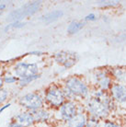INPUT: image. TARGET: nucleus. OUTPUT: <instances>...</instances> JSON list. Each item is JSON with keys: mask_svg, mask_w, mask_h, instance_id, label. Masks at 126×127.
Instances as JSON below:
<instances>
[{"mask_svg": "<svg viewBox=\"0 0 126 127\" xmlns=\"http://www.w3.org/2000/svg\"><path fill=\"white\" fill-rule=\"evenodd\" d=\"M87 121L88 116L83 112H78L75 117L67 122V125L68 127H86Z\"/></svg>", "mask_w": 126, "mask_h": 127, "instance_id": "obj_11", "label": "nucleus"}, {"mask_svg": "<svg viewBox=\"0 0 126 127\" xmlns=\"http://www.w3.org/2000/svg\"><path fill=\"white\" fill-rule=\"evenodd\" d=\"M6 97H7V92L5 89H0V104L6 100Z\"/></svg>", "mask_w": 126, "mask_h": 127, "instance_id": "obj_23", "label": "nucleus"}, {"mask_svg": "<svg viewBox=\"0 0 126 127\" xmlns=\"http://www.w3.org/2000/svg\"><path fill=\"white\" fill-rule=\"evenodd\" d=\"M63 15V11H61V10H54V11L49 12L46 15L41 17V20L46 23H51L53 22V21H54V20H57V19H59V18H61Z\"/></svg>", "mask_w": 126, "mask_h": 127, "instance_id": "obj_15", "label": "nucleus"}, {"mask_svg": "<svg viewBox=\"0 0 126 127\" xmlns=\"http://www.w3.org/2000/svg\"><path fill=\"white\" fill-rule=\"evenodd\" d=\"M17 80H18V78H17V77H15V76H6V77H5V79H4V81H5V82H6V83H8V84H11V83L16 82Z\"/></svg>", "mask_w": 126, "mask_h": 127, "instance_id": "obj_24", "label": "nucleus"}, {"mask_svg": "<svg viewBox=\"0 0 126 127\" xmlns=\"http://www.w3.org/2000/svg\"><path fill=\"white\" fill-rule=\"evenodd\" d=\"M8 127H24V126H22L21 124H18V123H12V124H10L8 125Z\"/></svg>", "mask_w": 126, "mask_h": 127, "instance_id": "obj_25", "label": "nucleus"}, {"mask_svg": "<svg viewBox=\"0 0 126 127\" xmlns=\"http://www.w3.org/2000/svg\"><path fill=\"white\" fill-rule=\"evenodd\" d=\"M39 66L37 64L19 63L15 66V73L20 78L39 75Z\"/></svg>", "mask_w": 126, "mask_h": 127, "instance_id": "obj_7", "label": "nucleus"}, {"mask_svg": "<svg viewBox=\"0 0 126 127\" xmlns=\"http://www.w3.org/2000/svg\"><path fill=\"white\" fill-rule=\"evenodd\" d=\"M101 127H123V126L122 124L116 123V122H113V121H111V120L107 119V120H105V121L102 122Z\"/></svg>", "mask_w": 126, "mask_h": 127, "instance_id": "obj_20", "label": "nucleus"}, {"mask_svg": "<svg viewBox=\"0 0 126 127\" xmlns=\"http://www.w3.org/2000/svg\"><path fill=\"white\" fill-rule=\"evenodd\" d=\"M5 5H4V4H2V5H0V9L2 10V9H4V8H5Z\"/></svg>", "mask_w": 126, "mask_h": 127, "instance_id": "obj_28", "label": "nucleus"}, {"mask_svg": "<svg viewBox=\"0 0 126 127\" xmlns=\"http://www.w3.org/2000/svg\"><path fill=\"white\" fill-rule=\"evenodd\" d=\"M65 96L63 90L57 86H51L45 93V101L54 108H60L64 103Z\"/></svg>", "mask_w": 126, "mask_h": 127, "instance_id": "obj_4", "label": "nucleus"}, {"mask_svg": "<svg viewBox=\"0 0 126 127\" xmlns=\"http://www.w3.org/2000/svg\"><path fill=\"white\" fill-rule=\"evenodd\" d=\"M102 122L101 120L98 119L93 116H88V121H87V126L86 127H101Z\"/></svg>", "mask_w": 126, "mask_h": 127, "instance_id": "obj_17", "label": "nucleus"}, {"mask_svg": "<svg viewBox=\"0 0 126 127\" xmlns=\"http://www.w3.org/2000/svg\"><path fill=\"white\" fill-rule=\"evenodd\" d=\"M84 26H85V22H83V21H78V20H74V21H72V22L68 25L66 31H67V32L71 35L76 34V33L80 32V31L84 28Z\"/></svg>", "mask_w": 126, "mask_h": 127, "instance_id": "obj_16", "label": "nucleus"}, {"mask_svg": "<svg viewBox=\"0 0 126 127\" xmlns=\"http://www.w3.org/2000/svg\"><path fill=\"white\" fill-rule=\"evenodd\" d=\"M110 74L114 82L122 83V84H124L126 82V71L123 68H112L110 70Z\"/></svg>", "mask_w": 126, "mask_h": 127, "instance_id": "obj_13", "label": "nucleus"}, {"mask_svg": "<svg viewBox=\"0 0 126 127\" xmlns=\"http://www.w3.org/2000/svg\"><path fill=\"white\" fill-rule=\"evenodd\" d=\"M40 77V75H36V76H29V77H25V78H20L19 79V85L20 86H26L30 84L31 82L34 81V80L38 79Z\"/></svg>", "mask_w": 126, "mask_h": 127, "instance_id": "obj_19", "label": "nucleus"}, {"mask_svg": "<svg viewBox=\"0 0 126 127\" xmlns=\"http://www.w3.org/2000/svg\"><path fill=\"white\" fill-rule=\"evenodd\" d=\"M31 113L33 116L34 122H45L49 119V113H48V111H46L45 110H42V109L32 111Z\"/></svg>", "mask_w": 126, "mask_h": 127, "instance_id": "obj_14", "label": "nucleus"}, {"mask_svg": "<svg viewBox=\"0 0 126 127\" xmlns=\"http://www.w3.org/2000/svg\"><path fill=\"white\" fill-rule=\"evenodd\" d=\"M93 82L97 89L109 91L114 83L110 70L98 69L93 75Z\"/></svg>", "mask_w": 126, "mask_h": 127, "instance_id": "obj_3", "label": "nucleus"}, {"mask_svg": "<svg viewBox=\"0 0 126 127\" xmlns=\"http://www.w3.org/2000/svg\"><path fill=\"white\" fill-rule=\"evenodd\" d=\"M24 25H25V23L19 22V21H15L14 23H11V24H9V25L6 26V29H5V31L10 30L11 28H21V27H23Z\"/></svg>", "mask_w": 126, "mask_h": 127, "instance_id": "obj_21", "label": "nucleus"}, {"mask_svg": "<svg viewBox=\"0 0 126 127\" xmlns=\"http://www.w3.org/2000/svg\"><path fill=\"white\" fill-rule=\"evenodd\" d=\"M9 106H10V103H8V104H6V105H5V106H3V107H2V108L0 109V113H1V112H2V111H3L4 110H5V109L8 108V107H9Z\"/></svg>", "mask_w": 126, "mask_h": 127, "instance_id": "obj_26", "label": "nucleus"}, {"mask_svg": "<svg viewBox=\"0 0 126 127\" xmlns=\"http://www.w3.org/2000/svg\"><path fill=\"white\" fill-rule=\"evenodd\" d=\"M97 19H98V17L95 13H89L88 15L85 17L86 21H95V20H97Z\"/></svg>", "mask_w": 126, "mask_h": 127, "instance_id": "obj_22", "label": "nucleus"}, {"mask_svg": "<svg viewBox=\"0 0 126 127\" xmlns=\"http://www.w3.org/2000/svg\"><path fill=\"white\" fill-rule=\"evenodd\" d=\"M41 1H35V2H32V3L25 4L21 7H19L17 10H14L13 12L10 13L8 19L19 21V19H23L25 17L31 16V15L38 11L40 6H41Z\"/></svg>", "mask_w": 126, "mask_h": 127, "instance_id": "obj_5", "label": "nucleus"}, {"mask_svg": "<svg viewBox=\"0 0 126 127\" xmlns=\"http://www.w3.org/2000/svg\"><path fill=\"white\" fill-rule=\"evenodd\" d=\"M111 98L115 103H126V85L122 83L114 82L109 90Z\"/></svg>", "mask_w": 126, "mask_h": 127, "instance_id": "obj_9", "label": "nucleus"}, {"mask_svg": "<svg viewBox=\"0 0 126 127\" xmlns=\"http://www.w3.org/2000/svg\"><path fill=\"white\" fill-rule=\"evenodd\" d=\"M19 104L32 111L42 108L43 99L37 93H29L20 98Z\"/></svg>", "mask_w": 126, "mask_h": 127, "instance_id": "obj_6", "label": "nucleus"}, {"mask_svg": "<svg viewBox=\"0 0 126 127\" xmlns=\"http://www.w3.org/2000/svg\"><path fill=\"white\" fill-rule=\"evenodd\" d=\"M16 120L18 124H21L22 126L24 127L31 126L34 123V119H33L32 114L31 113V111L30 112H22V113H19V115L16 116Z\"/></svg>", "mask_w": 126, "mask_h": 127, "instance_id": "obj_12", "label": "nucleus"}, {"mask_svg": "<svg viewBox=\"0 0 126 127\" xmlns=\"http://www.w3.org/2000/svg\"><path fill=\"white\" fill-rule=\"evenodd\" d=\"M41 54H42L41 52H39V51L37 52V51H36V52H32V53H31L30 54H34V55H41Z\"/></svg>", "mask_w": 126, "mask_h": 127, "instance_id": "obj_27", "label": "nucleus"}, {"mask_svg": "<svg viewBox=\"0 0 126 127\" xmlns=\"http://www.w3.org/2000/svg\"><path fill=\"white\" fill-rule=\"evenodd\" d=\"M115 106L116 103L111 98L109 91L96 89L87 99L85 109L89 116L105 121L113 111Z\"/></svg>", "mask_w": 126, "mask_h": 127, "instance_id": "obj_1", "label": "nucleus"}, {"mask_svg": "<svg viewBox=\"0 0 126 127\" xmlns=\"http://www.w3.org/2000/svg\"><path fill=\"white\" fill-rule=\"evenodd\" d=\"M120 4L119 1H111V0H105V1H98L97 5L101 7H114Z\"/></svg>", "mask_w": 126, "mask_h": 127, "instance_id": "obj_18", "label": "nucleus"}, {"mask_svg": "<svg viewBox=\"0 0 126 127\" xmlns=\"http://www.w3.org/2000/svg\"><path fill=\"white\" fill-rule=\"evenodd\" d=\"M78 112V107L74 100L65 101L60 107V117L64 122L70 121Z\"/></svg>", "mask_w": 126, "mask_h": 127, "instance_id": "obj_10", "label": "nucleus"}, {"mask_svg": "<svg viewBox=\"0 0 126 127\" xmlns=\"http://www.w3.org/2000/svg\"><path fill=\"white\" fill-rule=\"evenodd\" d=\"M63 93L65 98H69L71 100L76 98L87 100L91 96V91L88 84H86L81 78L76 76H71L66 79Z\"/></svg>", "mask_w": 126, "mask_h": 127, "instance_id": "obj_2", "label": "nucleus"}, {"mask_svg": "<svg viewBox=\"0 0 126 127\" xmlns=\"http://www.w3.org/2000/svg\"><path fill=\"white\" fill-rule=\"evenodd\" d=\"M2 85H3V79H2L1 77H0V88L2 87Z\"/></svg>", "mask_w": 126, "mask_h": 127, "instance_id": "obj_29", "label": "nucleus"}, {"mask_svg": "<svg viewBox=\"0 0 126 127\" xmlns=\"http://www.w3.org/2000/svg\"><path fill=\"white\" fill-rule=\"evenodd\" d=\"M54 61L59 64H62L65 68H70L76 64L77 61L76 54L70 51L58 52L54 55Z\"/></svg>", "mask_w": 126, "mask_h": 127, "instance_id": "obj_8", "label": "nucleus"}]
</instances>
